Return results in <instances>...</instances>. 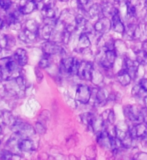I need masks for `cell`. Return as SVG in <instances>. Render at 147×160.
Segmentation results:
<instances>
[{
    "label": "cell",
    "instance_id": "obj_1",
    "mask_svg": "<svg viewBox=\"0 0 147 160\" xmlns=\"http://www.w3.org/2000/svg\"><path fill=\"white\" fill-rule=\"evenodd\" d=\"M117 58V52L115 51V49H105L103 50L102 54H101L99 63L102 67L105 69H109L113 66V64L116 61Z\"/></svg>",
    "mask_w": 147,
    "mask_h": 160
},
{
    "label": "cell",
    "instance_id": "obj_2",
    "mask_svg": "<svg viewBox=\"0 0 147 160\" xmlns=\"http://www.w3.org/2000/svg\"><path fill=\"white\" fill-rule=\"evenodd\" d=\"M93 71L94 67L92 63L89 61H80L77 74L79 78L86 80V81H90V80H92Z\"/></svg>",
    "mask_w": 147,
    "mask_h": 160
},
{
    "label": "cell",
    "instance_id": "obj_3",
    "mask_svg": "<svg viewBox=\"0 0 147 160\" xmlns=\"http://www.w3.org/2000/svg\"><path fill=\"white\" fill-rule=\"evenodd\" d=\"M42 52L44 55H47V56H53V55L62 53L63 49L57 42L47 40L42 44Z\"/></svg>",
    "mask_w": 147,
    "mask_h": 160
},
{
    "label": "cell",
    "instance_id": "obj_4",
    "mask_svg": "<svg viewBox=\"0 0 147 160\" xmlns=\"http://www.w3.org/2000/svg\"><path fill=\"white\" fill-rule=\"evenodd\" d=\"M92 96L91 89L86 85H78L76 90V100L81 104H87L90 101V98Z\"/></svg>",
    "mask_w": 147,
    "mask_h": 160
},
{
    "label": "cell",
    "instance_id": "obj_5",
    "mask_svg": "<svg viewBox=\"0 0 147 160\" xmlns=\"http://www.w3.org/2000/svg\"><path fill=\"white\" fill-rule=\"evenodd\" d=\"M112 28V23L108 17H101L94 24V31L99 35H104Z\"/></svg>",
    "mask_w": 147,
    "mask_h": 160
},
{
    "label": "cell",
    "instance_id": "obj_6",
    "mask_svg": "<svg viewBox=\"0 0 147 160\" xmlns=\"http://www.w3.org/2000/svg\"><path fill=\"white\" fill-rule=\"evenodd\" d=\"M124 114L128 120L134 123L143 122V115L141 110L136 106H127L124 108Z\"/></svg>",
    "mask_w": 147,
    "mask_h": 160
},
{
    "label": "cell",
    "instance_id": "obj_7",
    "mask_svg": "<svg viewBox=\"0 0 147 160\" xmlns=\"http://www.w3.org/2000/svg\"><path fill=\"white\" fill-rule=\"evenodd\" d=\"M129 132L133 138H144L147 136V123L144 121L135 123L134 126L129 129Z\"/></svg>",
    "mask_w": 147,
    "mask_h": 160
},
{
    "label": "cell",
    "instance_id": "obj_8",
    "mask_svg": "<svg viewBox=\"0 0 147 160\" xmlns=\"http://www.w3.org/2000/svg\"><path fill=\"white\" fill-rule=\"evenodd\" d=\"M38 4L34 0H19V9L23 15H28L37 9Z\"/></svg>",
    "mask_w": 147,
    "mask_h": 160
},
{
    "label": "cell",
    "instance_id": "obj_9",
    "mask_svg": "<svg viewBox=\"0 0 147 160\" xmlns=\"http://www.w3.org/2000/svg\"><path fill=\"white\" fill-rule=\"evenodd\" d=\"M55 24H49V23H44L42 26H40L39 31H38V38H41L45 41L50 40L51 35L53 32Z\"/></svg>",
    "mask_w": 147,
    "mask_h": 160
},
{
    "label": "cell",
    "instance_id": "obj_10",
    "mask_svg": "<svg viewBox=\"0 0 147 160\" xmlns=\"http://www.w3.org/2000/svg\"><path fill=\"white\" fill-rule=\"evenodd\" d=\"M97 143L104 149H111V144H112V137L108 134L106 130L97 134Z\"/></svg>",
    "mask_w": 147,
    "mask_h": 160
},
{
    "label": "cell",
    "instance_id": "obj_11",
    "mask_svg": "<svg viewBox=\"0 0 147 160\" xmlns=\"http://www.w3.org/2000/svg\"><path fill=\"white\" fill-rule=\"evenodd\" d=\"M111 23H112V29L114 30L115 32L123 34L125 32V25L122 22V20L120 18L119 12H117L116 14H114L112 17H111Z\"/></svg>",
    "mask_w": 147,
    "mask_h": 160
},
{
    "label": "cell",
    "instance_id": "obj_12",
    "mask_svg": "<svg viewBox=\"0 0 147 160\" xmlns=\"http://www.w3.org/2000/svg\"><path fill=\"white\" fill-rule=\"evenodd\" d=\"M74 60H75V58L71 57V56L63 57L61 62H60V72L64 73V74H69V75L71 74Z\"/></svg>",
    "mask_w": 147,
    "mask_h": 160
},
{
    "label": "cell",
    "instance_id": "obj_13",
    "mask_svg": "<svg viewBox=\"0 0 147 160\" xmlns=\"http://www.w3.org/2000/svg\"><path fill=\"white\" fill-rule=\"evenodd\" d=\"M105 126H106V123L102 116H99V117L94 116L92 119V122H91L90 128H92L93 132L95 134H99L102 132L103 130H105Z\"/></svg>",
    "mask_w": 147,
    "mask_h": 160
},
{
    "label": "cell",
    "instance_id": "obj_14",
    "mask_svg": "<svg viewBox=\"0 0 147 160\" xmlns=\"http://www.w3.org/2000/svg\"><path fill=\"white\" fill-rule=\"evenodd\" d=\"M5 89H6L7 93L13 95V96H17L20 93H23L24 91H22L21 89L19 88L18 84L15 81V78L14 79H8L6 83L4 84Z\"/></svg>",
    "mask_w": 147,
    "mask_h": 160
},
{
    "label": "cell",
    "instance_id": "obj_15",
    "mask_svg": "<svg viewBox=\"0 0 147 160\" xmlns=\"http://www.w3.org/2000/svg\"><path fill=\"white\" fill-rule=\"evenodd\" d=\"M18 37L24 43H31V42L35 41V40L38 38V34L31 32V31H29V30L23 28L21 31L19 32Z\"/></svg>",
    "mask_w": 147,
    "mask_h": 160
},
{
    "label": "cell",
    "instance_id": "obj_16",
    "mask_svg": "<svg viewBox=\"0 0 147 160\" xmlns=\"http://www.w3.org/2000/svg\"><path fill=\"white\" fill-rule=\"evenodd\" d=\"M15 60L18 62V64L20 66H25V65L27 64L28 62V54H27V51L23 48H17L15 50L14 52V56Z\"/></svg>",
    "mask_w": 147,
    "mask_h": 160
},
{
    "label": "cell",
    "instance_id": "obj_17",
    "mask_svg": "<svg viewBox=\"0 0 147 160\" xmlns=\"http://www.w3.org/2000/svg\"><path fill=\"white\" fill-rule=\"evenodd\" d=\"M18 148L20 152H25V153L32 152L35 149L33 140H31L30 138H22L19 142Z\"/></svg>",
    "mask_w": 147,
    "mask_h": 160
},
{
    "label": "cell",
    "instance_id": "obj_18",
    "mask_svg": "<svg viewBox=\"0 0 147 160\" xmlns=\"http://www.w3.org/2000/svg\"><path fill=\"white\" fill-rule=\"evenodd\" d=\"M90 45H91V42H90V38L88 36V33L82 32L79 35L78 42H77V48L80 50V51H85V50L89 49Z\"/></svg>",
    "mask_w": 147,
    "mask_h": 160
},
{
    "label": "cell",
    "instance_id": "obj_19",
    "mask_svg": "<svg viewBox=\"0 0 147 160\" xmlns=\"http://www.w3.org/2000/svg\"><path fill=\"white\" fill-rule=\"evenodd\" d=\"M41 14L44 19H54L56 18V11L51 3H44L41 8Z\"/></svg>",
    "mask_w": 147,
    "mask_h": 160
},
{
    "label": "cell",
    "instance_id": "obj_20",
    "mask_svg": "<svg viewBox=\"0 0 147 160\" xmlns=\"http://www.w3.org/2000/svg\"><path fill=\"white\" fill-rule=\"evenodd\" d=\"M116 78H117L118 82L122 85V86H127V85H129L130 82L133 80L132 77H131L130 73L127 71L126 68L120 70V71L117 73V75H116Z\"/></svg>",
    "mask_w": 147,
    "mask_h": 160
},
{
    "label": "cell",
    "instance_id": "obj_21",
    "mask_svg": "<svg viewBox=\"0 0 147 160\" xmlns=\"http://www.w3.org/2000/svg\"><path fill=\"white\" fill-rule=\"evenodd\" d=\"M101 7H102V15L105 17H112L114 14H116L118 11V9L114 6V4H112L111 2H103L101 4Z\"/></svg>",
    "mask_w": 147,
    "mask_h": 160
},
{
    "label": "cell",
    "instance_id": "obj_22",
    "mask_svg": "<svg viewBox=\"0 0 147 160\" xmlns=\"http://www.w3.org/2000/svg\"><path fill=\"white\" fill-rule=\"evenodd\" d=\"M138 66H139V62L137 61V60L134 61V60H131L129 58H125V68L127 69V71L130 73L132 79H134L136 77Z\"/></svg>",
    "mask_w": 147,
    "mask_h": 160
},
{
    "label": "cell",
    "instance_id": "obj_23",
    "mask_svg": "<svg viewBox=\"0 0 147 160\" xmlns=\"http://www.w3.org/2000/svg\"><path fill=\"white\" fill-rule=\"evenodd\" d=\"M86 14L88 15L90 18H96L102 15V7H101V4L98 3H94L87 9Z\"/></svg>",
    "mask_w": 147,
    "mask_h": 160
},
{
    "label": "cell",
    "instance_id": "obj_24",
    "mask_svg": "<svg viewBox=\"0 0 147 160\" xmlns=\"http://www.w3.org/2000/svg\"><path fill=\"white\" fill-rule=\"evenodd\" d=\"M17 118L14 116V114L11 111H4L3 112V120L2 122L9 127H13L16 123Z\"/></svg>",
    "mask_w": 147,
    "mask_h": 160
},
{
    "label": "cell",
    "instance_id": "obj_25",
    "mask_svg": "<svg viewBox=\"0 0 147 160\" xmlns=\"http://www.w3.org/2000/svg\"><path fill=\"white\" fill-rule=\"evenodd\" d=\"M39 28H40V25L38 24V22L36 21V20H34V19L27 20L24 24V29H27V30H29V31L37 33V34L39 31Z\"/></svg>",
    "mask_w": 147,
    "mask_h": 160
},
{
    "label": "cell",
    "instance_id": "obj_26",
    "mask_svg": "<svg viewBox=\"0 0 147 160\" xmlns=\"http://www.w3.org/2000/svg\"><path fill=\"white\" fill-rule=\"evenodd\" d=\"M106 99H107V96L104 92L103 89L101 88H97L95 91V102L96 104L99 105H103V103H105Z\"/></svg>",
    "mask_w": 147,
    "mask_h": 160
},
{
    "label": "cell",
    "instance_id": "obj_27",
    "mask_svg": "<svg viewBox=\"0 0 147 160\" xmlns=\"http://www.w3.org/2000/svg\"><path fill=\"white\" fill-rule=\"evenodd\" d=\"M136 60L139 62V64L147 65V52L145 50L141 49L138 52H136Z\"/></svg>",
    "mask_w": 147,
    "mask_h": 160
},
{
    "label": "cell",
    "instance_id": "obj_28",
    "mask_svg": "<svg viewBox=\"0 0 147 160\" xmlns=\"http://www.w3.org/2000/svg\"><path fill=\"white\" fill-rule=\"evenodd\" d=\"M126 5V12H127V15L129 17H134L135 15H136V7H135V5L129 1L127 3H125Z\"/></svg>",
    "mask_w": 147,
    "mask_h": 160
},
{
    "label": "cell",
    "instance_id": "obj_29",
    "mask_svg": "<svg viewBox=\"0 0 147 160\" xmlns=\"http://www.w3.org/2000/svg\"><path fill=\"white\" fill-rule=\"evenodd\" d=\"M50 56H47V55H44L43 54V57L39 60V63H38V66L39 68H42V69H46L50 66Z\"/></svg>",
    "mask_w": 147,
    "mask_h": 160
},
{
    "label": "cell",
    "instance_id": "obj_30",
    "mask_svg": "<svg viewBox=\"0 0 147 160\" xmlns=\"http://www.w3.org/2000/svg\"><path fill=\"white\" fill-rule=\"evenodd\" d=\"M15 81L18 84L19 88L24 91L25 89H26V81H25V78L22 76V75H17L16 77H15Z\"/></svg>",
    "mask_w": 147,
    "mask_h": 160
},
{
    "label": "cell",
    "instance_id": "obj_31",
    "mask_svg": "<svg viewBox=\"0 0 147 160\" xmlns=\"http://www.w3.org/2000/svg\"><path fill=\"white\" fill-rule=\"evenodd\" d=\"M146 91L145 90H143V88L140 86V85H135V86L133 87L132 89V95L135 97H140V96H142V95L145 93Z\"/></svg>",
    "mask_w": 147,
    "mask_h": 160
},
{
    "label": "cell",
    "instance_id": "obj_32",
    "mask_svg": "<svg viewBox=\"0 0 147 160\" xmlns=\"http://www.w3.org/2000/svg\"><path fill=\"white\" fill-rule=\"evenodd\" d=\"M12 6V0H0V9L7 11Z\"/></svg>",
    "mask_w": 147,
    "mask_h": 160
},
{
    "label": "cell",
    "instance_id": "obj_33",
    "mask_svg": "<svg viewBox=\"0 0 147 160\" xmlns=\"http://www.w3.org/2000/svg\"><path fill=\"white\" fill-rule=\"evenodd\" d=\"M34 129H35V131H36V133H38L40 135H43L45 132H46V128H45V126L41 122H36V123H35Z\"/></svg>",
    "mask_w": 147,
    "mask_h": 160
},
{
    "label": "cell",
    "instance_id": "obj_34",
    "mask_svg": "<svg viewBox=\"0 0 147 160\" xmlns=\"http://www.w3.org/2000/svg\"><path fill=\"white\" fill-rule=\"evenodd\" d=\"M5 37H6V47H5V49L9 50L15 45V38L11 35H5Z\"/></svg>",
    "mask_w": 147,
    "mask_h": 160
},
{
    "label": "cell",
    "instance_id": "obj_35",
    "mask_svg": "<svg viewBox=\"0 0 147 160\" xmlns=\"http://www.w3.org/2000/svg\"><path fill=\"white\" fill-rule=\"evenodd\" d=\"M76 2L78 4V7L80 9H84L90 2V0H76Z\"/></svg>",
    "mask_w": 147,
    "mask_h": 160
},
{
    "label": "cell",
    "instance_id": "obj_36",
    "mask_svg": "<svg viewBox=\"0 0 147 160\" xmlns=\"http://www.w3.org/2000/svg\"><path fill=\"white\" fill-rule=\"evenodd\" d=\"M139 85L143 88V90L147 92V78H142L139 81Z\"/></svg>",
    "mask_w": 147,
    "mask_h": 160
},
{
    "label": "cell",
    "instance_id": "obj_37",
    "mask_svg": "<svg viewBox=\"0 0 147 160\" xmlns=\"http://www.w3.org/2000/svg\"><path fill=\"white\" fill-rule=\"evenodd\" d=\"M141 112H142V115H143V121L147 123V107L141 110Z\"/></svg>",
    "mask_w": 147,
    "mask_h": 160
},
{
    "label": "cell",
    "instance_id": "obj_38",
    "mask_svg": "<svg viewBox=\"0 0 147 160\" xmlns=\"http://www.w3.org/2000/svg\"><path fill=\"white\" fill-rule=\"evenodd\" d=\"M3 80H5V77H4V72H3V69L0 67V83H1Z\"/></svg>",
    "mask_w": 147,
    "mask_h": 160
},
{
    "label": "cell",
    "instance_id": "obj_39",
    "mask_svg": "<svg viewBox=\"0 0 147 160\" xmlns=\"http://www.w3.org/2000/svg\"><path fill=\"white\" fill-rule=\"evenodd\" d=\"M5 25H6V22H5V20H3L1 17H0V29H2Z\"/></svg>",
    "mask_w": 147,
    "mask_h": 160
},
{
    "label": "cell",
    "instance_id": "obj_40",
    "mask_svg": "<svg viewBox=\"0 0 147 160\" xmlns=\"http://www.w3.org/2000/svg\"><path fill=\"white\" fill-rule=\"evenodd\" d=\"M35 71H36V76H37V78L39 76V80H41L42 79V74H41V72H40V70H38L36 68V69H35Z\"/></svg>",
    "mask_w": 147,
    "mask_h": 160
},
{
    "label": "cell",
    "instance_id": "obj_41",
    "mask_svg": "<svg viewBox=\"0 0 147 160\" xmlns=\"http://www.w3.org/2000/svg\"><path fill=\"white\" fill-rule=\"evenodd\" d=\"M116 2H120V3H127L129 2L130 0H115Z\"/></svg>",
    "mask_w": 147,
    "mask_h": 160
},
{
    "label": "cell",
    "instance_id": "obj_42",
    "mask_svg": "<svg viewBox=\"0 0 147 160\" xmlns=\"http://www.w3.org/2000/svg\"><path fill=\"white\" fill-rule=\"evenodd\" d=\"M142 48H143V50H145V51L147 52V41L143 43V47Z\"/></svg>",
    "mask_w": 147,
    "mask_h": 160
},
{
    "label": "cell",
    "instance_id": "obj_43",
    "mask_svg": "<svg viewBox=\"0 0 147 160\" xmlns=\"http://www.w3.org/2000/svg\"><path fill=\"white\" fill-rule=\"evenodd\" d=\"M144 104H145V106L147 107V96L144 97Z\"/></svg>",
    "mask_w": 147,
    "mask_h": 160
},
{
    "label": "cell",
    "instance_id": "obj_44",
    "mask_svg": "<svg viewBox=\"0 0 147 160\" xmlns=\"http://www.w3.org/2000/svg\"><path fill=\"white\" fill-rule=\"evenodd\" d=\"M60 1H61V2H68L69 0H60Z\"/></svg>",
    "mask_w": 147,
    "mask_h": 160
},
{
    "label": "cell",
    "instance_id": "obj_45",
    "mask_svg": "<svg viewBox=\"0 0 147 160\" xmlns=\"http://www.w3.org/2000/svg\"><path fill=\"white\" fill-rule=\"evenodd\" d=\"M1 133H2V127L0 126V134H1Z\"/></svg>",
    "mask_w": 147,
    "mask_h": 160
},
{
    "label": "cell",
    "instance_id": "obj_46",
    "mask_svg": "<svg viewBox=\"0 0 147 160\" xmlns=\"http://www.w3.org/2000/svg\"><path fill=\"white\" fill-rule=\"evenodd\" d=\"M145 6L147 7V0H145Z\"/></svg>",
    "mask_w": 147,
    "mask_h": 160
},
{
    "label": "cell",
    "instance_id": "obj_47",
    "mask_svg": "<svg viewBox=\"0 0 147 160\" xmlns=\"http://www.w3.org/2000/svg\"><path fill=\"white\" fill-rule=\"evenodd\" d=\"M2 49H3V48H2L1 46H0V52H1V51H2Z\"/></svg>",
    "mask_w": 147,
    "mask_h": 160
},
{
    "label": "cell",
    "instance_id": "obj_48",
    "mask_svg": "<svg viewBox=\"0 0 147 160\" xmlns=\"http://www.w3.org/2000/svg\"><path fill=\"white\" fill-rule=\"evenodd\" d=\"M0 143H1V141H0Z\"/></svg>",
    "mask_w": 147,
    "mask_h": 160
}]
</instances>
